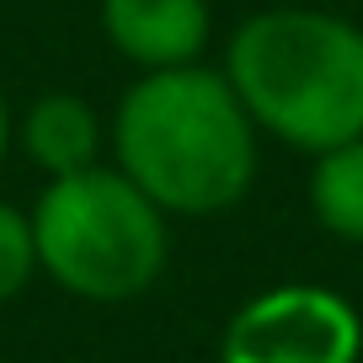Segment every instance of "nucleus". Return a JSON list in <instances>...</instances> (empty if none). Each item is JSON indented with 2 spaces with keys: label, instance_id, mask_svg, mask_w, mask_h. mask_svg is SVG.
I'll return each mask as SVG.
<instances>
[{
  "label": "nucleus",
  "instance_id": "nucleus-3",
  "mask_svg": "<svg viewBox=\"0 0 363 363\" xmlns=\"http://www.w3.org/2000/svg\"><path fill=\"white\" fill-rule=\"evenodd\" d=\"M38 272L86 305L139 299L171 257V214L150 203L118 166L48 177L33 203Z\"/></svg>",
  "mask_w": 363,
  "mask_h": 363
},
{
  "label": "nucleus",
  "instance_id": "nucleus-7",
  "mask_svg": "<svg viewBox=\"0 0 363 363\" xmlns=\"http://www.w3.org/2000/svg\"><path fill=\"white\" fill-rule=\"evenodd\" d=\"M310 214L326 235L363 246V139H342L310 155Z\"/></svg>",
  "mask_w": 363,
  "mask_h": 363
},
{
  "label": "nucleus",
  "instance_id": "nucleus-5",
  "mask_svg": "<svg viewBox=\"0 0 363 363\" xmlns=\"http://www.w3.org/2000/svg\"><path fill=\"white\" fill-rule=\"evenodd\" d=\"M102 33L128 65L145 69H177L198 65L214 38L208 0H102L96 6Z\"/></svg>",
  "mask_w": 363,
  "mask_h": 363
},
{
  "label": "nucleus",
  "instance_id": "nucleus-4",
  "mask_svg": "<svg viewBox=\"0 0 363 363\" xmlns=\"http://www.w3.org/2000/svg\"><path fill=\"white\" fill-rule=\"evenodd\" d=\"M363 315L326 284L251 294L219 331V363H358Z\"/></svg>",
  "mask_w": 363,
  "mask_h": 363
},
{
  "label": "nucleus",
  "instance_id": "nucleus-6",
  "mask_svg": "<svg viewBox=\"0 0 363 363\" xmlns=\"http://www.w3.org/2000/svg\"><path fill=\"white\" fill-rule=\"evenodd\" d=\"M16 145L43 177H69L102 160L107 123L80 91H43L16 123Z\"/></svg>",
  "mask_w": 363,
  "mask_h": 363
},
{
  "label": "nucleus",
  "instance_id": "nucleus-9",
  "mask_svg": "<svg viewBox=\"0 0 363 363\" xmlns=\"http://www.w3.org/2000/svg\"><path fill=\"white\" fill-rule=\"evenodd\" d=\"M11 139H16V128H11V107H6V96H0V171H6V155H11Z\"/></svg>",
  "mask_w": 363,
  "mask_h": 363
},
{
  "label": "nucleus",
  "instance_id": "nucleus-1",
  "mask_svg": "<svg viewBox=\"0 0 363 363\" xmlns=\"http://www.w3.org/2000/svg\"><path fill=\"white\" fill-rule=\"evenodd\" d=\"M118 171L171 219H208L246 198L262 128L240 107L225 69H145L113 113Z\"/></svg>",
  "mask_w": 363,
  "mask_h": 363
},
{
  "label": "nucleus",
  "instance_id": "nucleus-8",
  "mask_svg": "<svg viewBox=\"0 0 363 363\" xmlns=\"http://www.w3.org/2000/svg\"><path fill=\"white\" fill-rule=\"evenodd\" d=\"M38 272V246H33V214L16 203H0V305H11Z\"/></svg>",
  "mask_w": 363,
  "mask_h": 363
},
{
  "label": "nucleus",
  "instance_id": "nucleus-2",
  "mask_svg": "<svg viewBox=\"0 0 363 363\" xmlns=\"http://www.w3.org/2000/svg\"><path fill=\"white\" fill-rule=\"evenodd\" d=\"M225 80L267 139L331 150L363 139V27L337 11L267 6L230 33Z\"/></svg>",
  "mask_w": 363,
  "mask_h": 363
}]
</instances>
